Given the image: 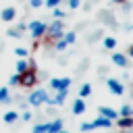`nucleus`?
<instances>
[{"mask_svg": "<svg viewBox=\"0 0 133 133\" xmlns=\"http://www.w3.org/2000/svg\"><path fill=\"white\" fill-rule=\"evenodd\" d=\"M64 35V25H62V19H54L48 27H46V39L48 42H56V39H60Z\"/></svg>", "mask_w": 133, "mask_h": 133, "instance_id": "1", "label": "nucleus"}, {"mask_svg": "<svg viewBox=\"0 0 133 133\" xmlns=\"http://www.w3.org/2000/svg\"><path fill=\"white\" fill-rule=\"evenodd\" d=\"M46 23L44 21H39V19H35V21H31L29 25H27V29H29V33H31V37L35 39V42H39L44 35H46Z\"/></svg>", "mask_w": 133, "mask_h": 133, "instance_id": "2", "label": "nucleus"}, {"mask_svg": "<svg viewBox=\"0 0 133 133\" xmlns=\"http://www.w3.org/2000/svg\"><path fill=\"white\" fill-rule=\"evenodd\" d=\"M46 100H48V91L46 89H33L29 94V98H27V102L31 106H42V104H46Z\"/></svg>", "mask_w": 133, "mask_h": 133, "instance_id": "3", "label": "nucleus"}, {"mask_svg": "<svg viewBox=\"0 0 133 133\" xmlns=\"http://www.w3.org/2000/svg\"><path fill=\"white\" fill-rule=\"evenodd\" d=\"M50 87L56 91H64L71 87V77H52L50 79Z\"/></svg>", "mask_w": 133, "mask_h": 133, "instance_id": "4", "label": "nucleus"}, {"mask_svg": "<svg viewBox=\"0 0 133 133\" xmlns=\"http://www.w3.org/2000/svg\"><path fill=\"white\" fill-rule=\"evenodd\" d=\"M37 83V73H35V69H29V71H25L23 75H21V87H33Z\"/></svg>", "mask_w": 133, "mask_h": 133, "instance_id": "5", "label": "nucleus"}, {"mask_svg": "<svg viewBox=\"0 0 133 133\" xmlns=\"http://www.w3.org/2000/svg\"><path fill=\"white\" fill-rule=\"evenodd\" d=\"M106 85H108V89H110L114 96H123V94H125V85H123L118 79H114V77H110V79L106 81Z\"/></svg>", "mask_w": 133, "mask_h": 133, "instance_id": "6", "label": "nucleus"}, {"mask_svg": "<svg viewBox=\"0 0 133 133\" xmlns=\"http://www.w3.org/2000/svg\"><path fill=\"white\" fill-rule=\"evenodd\" d=\"M112 62H114L116 66H121V69H127V66H129V56L123 54V52H114V54H112Z\"/></svg>", "mask_w": 133, "mask_h": 133, "instance_id": "7", "label": "nucleus"}, {"mask_svg": "<svg viewBox=\"0 0 133 133\" xmlns=\"http://www.w3.org/2000/svg\"><path fill=\"white\" fill-rule=\"evenodd\" d=\"M66 91H69V89L56 91L54 98H48V100H46V104H48V106H62V104H64V98H66Z\"/></svg>", "mask_w": 133, "mask_h": 133, "instance_id": "8", "label": "nucleus"}, {"mask_svg": "<svg viewBox=\"0 0 133 133\" xmlns=\"http://www.w3.org/2000/svg\"><path fill=\"white\" fill-rule=\"evenodd\" d=\"M98 114H100V116H106V118H110V121H116V118H118V112H116L114 108H110V106H100V108H98Z\"/></svg>", "mask_w": 133, "mask_h": 133, "instance_id": "9", "label": "nucleus"}, {"mask_svg": "<svg viewBox=\"0 0 133 133\" xmlns=\"http://www.w3.org/2000/svg\"><path fill=\"white\" fill-rule=\"evenodd\" d=\"M116 127L123 129V131L133 129V116H118V118H116Z\"/></svg>", "mask_w": 133, "mask_h": 133, "instance_id": "10", "label": "nucleus"}, {"mask_svg": "<svg viewBox=\"0 0 133 133\" xmlns=\"http://www.w3.org/2000/svg\"><path fill=\"white\" fill-rule=\"evenodd\" d=\"M15 69H17V73H19V75H23L25 71H29V69H35V66H33V64H31L27 58H19V60H17V64H15Z\"/></svg>", "mask_w": 133, "mask_h": 133, "instance_id": "11", "label": "nucleus"}, {"mask_svg": "<svg viewBox=\"0 0 133 133\" xmlns=\"http://www.w3.org/2000/svg\"><path fill=\"white\" fill-rule=\"evenodd\" d=\"M91 125H94V129H110L112 127V121L106 118V116H98L96 121H91Z\"/></svg>", "mask_w": 133, "mask_h": 133, "instance_id": "12", "label": "nucleus"}, {"mask_svg": "<svg viewBox=\"0 0 133 133\" xmlns=\"http://www.w3.org/2000/svg\"><path fill=\"white\" fill-rule=\"evenodd\" d=\"M15 17H17V8L15 6H8V8H4L2 10V21H6V23H10V21H15Z\"/></svg>", "mask_w": 133, "mask_h": 133, "instance_id": "13", "label": "nucleus"}, {"mask_svg": "<svg viewBox=\"0 0 133 133\" xmlns=\"http://www.w3.org/2000/svg\"><path fill=\"white\" fill-rule=\"evenodd\" d=\"M85 108H87V106H85V100H83V98H77V100L73 102V114H83Z\"/></svg>", "mask_w": 133, "mask_h": 133, "instance_id": "14", "label": "nucleus"}, {"mask_svg": "<svg viewBox=\"0 0 133 133\" xmlns=\"http://www.w3.org/2000/svg\"><path fill=\"white\" fill-rule=\"evenodd\" d=\"M62 129V118H54L48 123V133H58Z\"/></svg>", "mask_w": 133, "mask_h": 133, "instance_id": "15", "label": "nucleus"}, {"mask_svg": "<svg viewBox=\"0 0 133 133\" xmlns=\"http://www.w3.org/2000/svg\"><path fill=\"white\" fill-rule=\"evenodd\" d=\"M19 118V114L15 112V110H8V112H4V116H2V121L6 123V125H10V123H15Z\"/></svg>", "mask_w": 133, "mask_h": 133, "instance_id": "16", "label": "nucleus"}, {"mask_svg": "<svg viewBox=\"0 0 133 133\" xmlns=\"http://www.w3.org/2000/svg\"><path fill=\"white\" fill-rule=\"evenodd\" d=\"M118 116H133V106L131 104H123L118 110Z\"/></svg>", "mask_w": 133, "mask_h": 133, "instance_id": "17", "label": "nucleus"}, {"mask_svg": "<svg viewBox=\"0 0 133 133\" xmlns=\"http://www.w3.org/2000/svg\"><path fill=\"white\" fill-rule=\"evenodd\" d=\"M62 39L66 42V46H71V44H75V39H77V33H75V31H64Z\"/></svg>", "mask_w": 133, "mask_h": 133, "instance_id": "18", "label": "nucleus"}, {"mask_svg": "<svg viewBox=\"0 0 133 133\" xmlns=\"http://www.w3.org/2000/svg\"><path fill=\"white\" fill-rule=\"evenodd\" d=\"M102 44H104V48H106V50H114V48H116V39H114V37H110V35H108V37H104V39H102Z\"/></svg>", "mask_w": 133, "mask_h": 133, "instance_id": "19", "label": "nucleus"}, {"mask_svg": "<svg viewBox=\"0 0 133 133\" xmlns=\"http://www.w3.org/2000/svg\"><path fill=\"white\" fill-rule=\"evenodd\" d=\"M91 94V85L89 83H83L81 87H79V98H87Z\"/></svg>", "mask_w": 133, "mask_h": 133, "instance_id": "20", "label": "nucleus"}, {"mask_svg": "<svg viewBox=\"0 0 133 133\" xmlns=\"http://www.w3.org/2000/svg\"><path fill=\"white\" fill-rule=\"evenodd\" d=\"M31 133H48V123H37Z\"/></svg>", "mask_w": 133, "mask_h": 133, "instance_id": "21", "label": "nucleus"}, {"mask_svg": "<svg viewBox=\"0 0 133 133\" xmlns=\"http://www.w3.org/2000/svg\"><path fill=\"white\" fill-rule=\"evenodd\" d=\"M15 54H17L19 58H27V56H29V50L23 48V46H19V48H15Z\"/></svg>", "mask_w": 133, "mask_h": 133, "instance_id": "22", "label": "nucleus"}, {"mask_svg": "<svg viewBox=\"0 0 133 133\" xmlns=\"http://www.w3.org/2000/svg\"><path fill=\"white\" fill-rule=\"evenodd\" d=\"M0 102H10V96H8V87H0Z\"/></svg>", "mask_w": 133, "mask_h": 133, "instance_id": "23", "label": "nucleus"}, {"mask_svg": "<svg viewBox=\"0 0 133 133\" xmlns=\"http://www.w3.org/2000/svg\"><path fill=\"white\" fill-rule=\"evenodd\" d=\"M52 17H54V19H64V17H66V12H64L62 8H58V6H56V8H52Z\"/></svg>", "mask_w": 133, "mask_h": 133, "instance_id": "24", "label": "nucleus"}, {"mask_svg": "<svg viewBox=\"0 0 133 133\" xmlns=\"http://www.w3.org/2000/svg\"><path fill=\"white\" fill-rule=\"evenodd\" d=\"M64 48H66V42H64V39H62V37H60V39H56V42H54V50H58V52H62V50H64Z\"/></svg>", "mask_w": 133, "mask_h": 133, "instance_id": "25", "label": "nucleus"}, {"mask_svg": "<svg viewBox=\"0 0 133 133\" xmlns=\"http://www.w3.org/2000/svg\"><path fill=\"white\" fill-rule=\"evenodd\" d=\"M8 85H21V75H19V73L10 75V79H8Z\"/></svg>", "mask_w": 133, "mask_h": 133, "instance_id": "26", "label": "nucleus"}, {"mask_svg": "<svg viewBox=\"0 0 133 133\" xmlns=\"http://www.w3.org/2000/svg\"><path fill=\"white\" fill-rule=\"evenodd\" d=\"M60 2H62V0H44V6H48V8H56Z\"/></svg>", "mask_w": 133, "mask_h": 133, "instance_id": "27", "label": "nucleus"}, {"mask_svg": "<svg viewBox=\"0 0 133 133\" xmlns=\"http://www.w3.org/2000/svg\"><path fill=\"white\" fill-rule=\"evenodd\" d=\"M81 6V0H69V8L71 10H75V8H79Z\"/></svg>", "mask_w": 133, "mask_h": 133, "instance_id": "28", "label": "nucleus"}, {"mask_svg": "<svg viewBox=\"0 0 133 133\" xmlns=\"http://www.w3.org/2000/svg\"><path fill=\"white\" fill-rule=\"evenodd\" d=\"M8 35L10 37H21L23 33H21V29H8Z\"/></svg>", "mask_w": 133, "mask_h": 133, "instance_id": "29", "label": "nucleus"}, {"mask_svg": "<svg viewBox=\"0 0 133 133\" xmlns=\"http://www.w3.org/2000/svg\"><path fill=\"white\" fill-rule=\"evenodd\" d=\"M31 116H33V114H31V112H29V110H25V112H23V114H19V118H23V121H25V123H27V121H31Z\"/></svg>", "mask_w": 133, "mask_h": 133, "instance_id": "30", "label": "nucleus"}, {"mask_svg": "<svg viewBox=\"0 0 133 133\" xmlns=\"http://www.w3.org/2000/svg\"><path fill=\"white\" fill-rule=\"evenodd\" d=\"M42 4H44V0H29V6L31 8H39Z\"/></svg>", "mask_w": 133, "mask_h": 133, "instance_id": "31", "label": "nucleus"}, {"mask_svg": "<svg viewBox=\"0 0 133 133\" xmlns=\"http://www.w3.org/2000/svg\"><path fill=\"white\" fill-rule=\"evenodd\" d=\"M81 131H94V125L91 123H83L81 125Z\"/></svg>", "mask_w": 133, "mask_h": 133, "instance_id": "32", "label": "nucleus"}, {"mask_svg": "<svg viewBox=\"0 0 133 133\" xmlns=\"http://www.w3.org/2000/svg\"><path fill=\"white\" fill-rule=\"evenodd\" d=\"M127 56H129V58H133V44L127 48Z\"/></svg>", "mask_w": 133, "mask_h": 133, "instance_id": "33", "label": "nucleus"}, {"mask_svg": "<svg viewBox=\"0 0 133 133\" xmlns=\"http://www.w3.org/2000/svg\"><path fill=\"white\" fill-rule=\"evenodd\" d=\"M114 4H125V0H112Z\"/></svg>", "mask_w": 133, "mask_h": 133, "instance_id": "34", "label": "nucleus"}, {"mask_svg": "<svg viewBox=\"0 0 133 133\" xmlns=\"http://www.w3.org/2000/svg\"><path fill=\"white\" fill-rule=\"evenodd\" d=\"M58 133H69V131H64V129H60V131H58Z\"/></svg>", "mask_w": 133, "mask_h": 133, "instance_id": "35", "label": "nucleus"}]
</instances>
